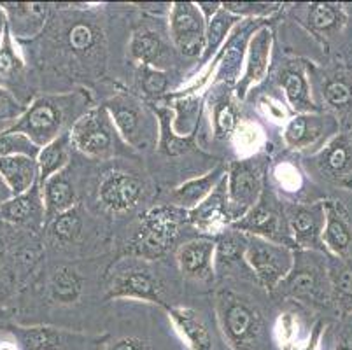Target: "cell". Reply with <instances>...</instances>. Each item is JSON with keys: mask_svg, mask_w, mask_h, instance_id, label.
I'll list each match as a JSON object with an SVG mask.
<instances>
[{"mask_svg": "<svg viewBox=\"0 0 352 350\" xmlns=\"http://www.w3.org/2000/svg\"><path fill=\"white\" fill-rule=\"evenodd\" d=\"M221 8L233 16H267L277 11L279 6L263 2H225Z\"/></svg>", "mask_w": 352, "mask_h": 350, "instance_id": "ee69618b", "label": "cell"}, {"mask_svg": "<svg viewBox=\"0 0 352 350\" xmlns=\"http://www.w3.org/2000/svg\"><path fill=\"white\" fill-rule=\"evenodd\" d=\"M81 231V216L76 208L63 212L51 221V235L60 242H72Z\"/></svg>", "mask_w": 352, "mask_h": 350, "instance_id": "f35d334b", "label": "cell"}, {"mask_svg": "<svg viewBox=\"0 0 352 350\" xmlns=\"http://www.w3.org/2000/svg\"><path fill=\"white\" fill-rule=\"evenodd\" d=\"M245 261L256 277L268 289H274L289 275L294 265V254L283 242L249 235L244 252Z\"/></svg>", "mask_w": 352, "mask_h": 350, "instance_id": "277c9868", "label": "cell"}, {"mask_svg": "<svg viewBox=\"0 0 352 350\" xmlns=\"http://www.w3.org/2000/svg\"><path fill=\"white\" fill-rule=\"evenodd\" d=\"M335 285L340 291L342 294H347V296H352V268L351 266H345V268H340L335 275Z\"/></svg>", "mask_w": 352, "mask_h": 350, "instance_id": "bcb514c9", "label": "cell"}, {"mask_svg": "<svg viewBox=\"0 0 352 350\" xmlns=\"http://www.w3.org/2000/svg\"><path fill=\"white\" fill-rule=\"evenodd\" d=\"M287 223L294 237V242L300 245L312 247L318 242L326 217L321 207H291L287 210Z\"/></svg>", "mask_w": 352, "mask_h": 350, "instance_id": "d6986e66", "label": "cell"}, {"mask_svg": "<svg viewBox=\"0 0 352 350\" xmlns=\"http://www.w3.org/2000/svg\"><path fill=\"white\" fill-rule=\"evenodd\" d=\"M228 210L232 221L244 217L261 200V177L251 162H236L230 166L226 175Z\"/></svg>", "mask_w": 352, "mask_h": 350, "instance_id": "52a82bcc", "label": "cell"}, {"mask_svg": "<svg viewBox=\"0 0 352 350\" xmlns=\"http://www.w3.org/2000/svg\"><path fill=\"white\" fill-rule=\"evenodd\" d=\"M228 175V173H226ZM188 219L195 226L201 230H214V228L226 224L232 221L228 210V189H226V177L214 188L206 200L197 207L188 210Z\"/></svg>", "mask_w": 352, "mask_h": 350, "instance_id": "4fadbf2b", "label": "cell"}, {"mask_svg": "<svg viewBox=\"0 0 352 350\" xmlns=\"http://www.w3.org/2000/svg\"><path fill=\"white\" fill-rule=\"evenodd\" d=\"M245 30L239 32V34L233 35L230 39V43L225 46V54H223V62H221L219 74H217V79L226 83L235 81V77L239 76L240 65H242V58H244V47L248 46L245 43Z\"/></svg>", "mask_w": 352, "mask_h": 350, "instance_id": "1f68e13d", "label": "cell"}, {"mask_svg": "<svg viewBox=\"0 0 352 350\" xmlns=\"http://www.w3.org/2000/svg\"><path fill=\"white\" fill-rule=\"evenodd\" d=\"M72 144L70 139V130L67 133L60 135L58 139L44 146L37 156L39 163V184H44L54 173L62 172L69 165V147Z\"/></svg>", "mask_w": 352, "mask_h": 350, "instance_id": "603a6c76", "label": "cell"}, {"mask_svg": "<svg viewBox=\"0 0 352 350\" xmlns=\"http://www.w3.org/2000/svg\"><path fill=\"white\" fill-rule=\"evenodd\" d=\"M9 23H8V16H6L4 9L0 8V43H2V39H4V34L8 32Z\"/></svg>", "mask_w": 352, "mask_h": 350, "instance_id": "f907efd6", "label": "cell"}, {"mask_svg": "<svg viewBox=\"0 0 352 350\" xmlns=\"http://www.w3.org/2000/svg\"><path fill=\"white\" fill-rule=\"evenodd\" d=\"M324 96L333 107H347L352 102V86L344 79H331L324 86Z\"/></svg>", "mask_w": 352, "mask_h": 350, "instance_id": "7bdbcfd3", "label": "cell"}, {"mask_svg": "<svg viewBox=\"0 0 352 350\" xmlns=\"http://www.w3.org/2000/svg\"><path fill=\"white\" fill-rule=\"evenodd\" d=\"M0 173L11 188L12 195H23L39 184V163L30 156H8L0 158Z\"/></svg>", "mask_w": 352, "mask_h": 350, "instance_id": "e0dca14e", "label": "cell"}, {"mask_svg": "<svg viewBox=\"0 0 352 350\" xmlns=\"http://www.w3.org/2000/svg\"><path fill=\"white\" fill-rule=\"evenodd\" d=\"M322 239L335 252H344L351 245V230L333 205L326 207V224L322 230Z\"/></svg>", "mask_w": 352, "mask_h": 350, "instance_id": "d6a6232c", "label": "cell"}, {"mask_svg": "<svg viewBox=\"0 0 352 350\" xmlns=\"http://www.w3.org/2000/svg\"><path fill=\"white\" fill-rule=\"evenodd\" d=\"M352 163V151L345 140H337L326 147L318 156V165L321 172L329 175H338L345 172Z\"/></svg>", "mask_w": 352, "mask_h": 350, "instance_id": "836d02e7", "label": "cell"}, {"mask_svg": "<svg viewBox=\"0 0 352 350\" xmlns=\"http://www.w3.org/2000/svg\"><path fill=\"white\" fill-rule=\"evenodd\" d=\"M107 350H149V345L144 340L128 336V338L116 340L113 345H109Z\"/></svg>", "mask_w": 352, "mask_h": 350, "instance_id": "7dc6e473", "label": "cell"}, {"mask_svg": "<svg viewBox=\"0 0 352 350\" xmlns=\"http://www.w3.org/2000/svg\"><path fill=\"white\" fill-rule=\"evenodd\" d=\"M321 135V118L310 114H296L284 130V142L287 147H309Z\"/></svg>", "mask_w": 352, "mask_h": 350, "instance_id": "484cf974", "label": "cell"}, {"mask_svg": "<svg viewBox=\"0 0 352 350\" xmlns=\"http://www.w3.org/2000/svg\"><path fill=\"white\" fill-rule=\"evenodd\" d=\"M179 233V214L172 207H158L144 216L135 235L137 254L144 258H158L170 249Z\"/></svg>", "mask_w": 352, "mask_h": 350, "instance_id": "5b68a950", "label": "cell"}, {"mask_svg": "<svg viewBox=\"0 0 352 350\" xmlns=\"http://www.w3.org/2000/svg\"><path fill=\"white\" fill-rule=\"evenodd\" d=\"M111 296L114 298H137L151 303H163L162 284L158 277L147 270H130L123 275H118L113 282Z\"/></svg>", "mask_w": 352, "mask_h": 350, "instance_id": "7c38bea8", "label": "cell"}, {"mask_svg": "<svg viewBox=\"0 0 352 350\" xmlns=\"http://www.w3.org/2000/svg\"><path fill=\"white\" fill-rule=\"evenodd\" d=\"M51 298L58 303L69 305L78 301L81 296L82 291V281L78 275L76 270H72L70 266H63V268L56 270L51 278L50 284Z\"/></svg>", "mask_w": 352, "mask_h": 350, "instance_id": "f1b7e54d", "label": "cell"}, {"mask_svg": "<svg viewBox=\"0 0 352 350\" xmlns=\"http://www.w3.org/2000/svg\"><path fill=\"white\" fill-rule=\"evenodd\" d=\"M12 197H14V195H12L11 188H9V184L6 182V179L2 177V173H0V207L4 204H8Z\"/></svg>", "mask_w": 352, "mask_h": 350, "instance_id": "c3c4849f", "label": "cell"}, {"mask_svg": "<svg viewBox=\"0 0 352 350\" xmlns=\"http://www.w3.org/2000/svg\"><path fill=\"white\" fill-rule=\"evenodd\" d=\"M287 294L298 298H314L319 291V272L312 263H302L294 256L293 270L280 282Z\"/></svg>", "mask_w": 352, "mask_h": 350, "instance_id": "cb8c5ba5", "label": "cell"}, {"mask_svg": "<svg viewBox=\"0 0 352 350\" xmlns=\"http://www.w3.org/2000/svg\"><path fill=\"white\" fill-rule=\"evenodd\" d=\"M272 32L268 27H259L252 32L251 39L248 41V53H245V72L236 86V95L244 98L245 93L258 85L268 72V62H270L272 51Z\"/></svg>", "mask_w": 352, "mask_h": 350, "instance_id": "9c48e42d", "label": "cell"}, {"mask_svg": "<svg viewBox=\"0 0 352 350\" xmlns=\"http://www.w3.org/2000/svg\"><path fill=\"white\" fill-rule=\"evenodd\" d=\"M41 147L35 146L27 135L18 131L2 130L0 131V158L8 156H30L37 160Z\"/></svg>", "mask_w": 352, "mask_h": 350, "instance_id": "d590c367", "label": "cell"}, {"mask_svg": "<svg viewBox=\"0 0 352 350\" xmlns=\"http://www.w3.org/2000/svg\"><path fill=\"white\" fill-rule=\"evenodd\" d=\"M216 243L206 239H197L181 245L177 252L179 268L186 277L209 278L212 274Z\"/></svg>", "mask_w": 352, "mask_h": 350, "instance_id": "9a60e30c", "label": "cell"}, {"mask_svg": "<svg viewBox=\"0 0 352 350\" xmlns=\"http://www.w3.org/2000/svg\"><path fill=\"white\" fill-rule=\"evenodd\" d=\"M118 137L120 133L105 105L85 112L70 128V139L74 146L94 158L111 156L116 151Z\"/></svg>", "mask_w": 352, "mask_h": 350, "instance_id": "3957f363", "label": "cell"}, {"mask_svg": "<svg viewBox=\"0 0 352 350\" xmlns=\"http://www.w3.org/2000/svg\"><path fill=\"white\" fill-rule=\"evenodd\" d=\"M280 88L284 89V95H286L287 102L293 107L294 112L303 114V112L309 109L310 98H309V85H307V79L303 76L302 70L298 67L287 65L286 69L280 72L279 76Z\"/></svg>", "mask_w": 352, "mask_h": 350, "instance_id": "4316f807", "label": "cell"}, {"mask_svg": "<svg viewBox=\"0 0 352 350\" xmlns=\"http://www.w3.org/2000/svg\"><path fill=\"white\" fill-rule=\"evenodd\" d=\"M225 177L226 170L221 165L216 166V168L210 170L206 175L191 179V181H186L184 184L177 186V188L172 191V201H174V205H177V207L191 210V208H195L198 204H201V201L206 200L210 193L214 191V188H216Z\"/></svg>", "mask_w": 352, "mask_h": 350, "instance_id": "ffe728a7", "label": "cell"}, {"mask_svg": "<svg viewBox=\"0 0 352 350\" xmlns=\"http://www.w3.org/2000/svg\"><path fill=\"white\" fill-rule=\"evenodd\" d=\"M139 76L140 86H142L144 93L149 96L162 95L166 89V85H168V79H166L165 72L160 69H155V67L140 65Z\"/></svg>", "mask_w": 352, "mask_h": 350, "instance_id": "b9f144b4", "label": "cell"}, {"mask_svg": "<svg viewBox=\"0 0 352 350\" xmlns=\"http://www.w3.org/2000/svg\"><path fill=\"white\" fill-rule=\"evenodd\" d=\"M23 67V60H21L18 51H16L14 43H12V35L8 28L2 43H0V86L6 88V85H9L12 79L20 76Z\"/></svg>", "mask_w": 352, "mask_h": 350, "instance_id": "e575fe53", "label": "cell"}, {"mask_svg": "<svg viewBox=\"0 0 352 350\" xmlns=\"http://www.w3.org/2000/svg\"><path fill=\"white\" fill-rule=\"evenodd\" d=\"M67 41H69V46L72 51L86 53L97 43V30L89 23H76L70 27Z\"/></svg>", "mask_w": 352, "mask_h": 350, "instance_id": "60d3db41", "label": "cell"}, {"mask_svg": "<svg viewBox=\"0 0 352 350\" xmlns=\"http://www.w3.org/2000/svg\"><path fill=\"white\" fill-rule=\"evenodd\" d=\"M219 320L223 333L233 349L258 350L263 324L252 305L233 294H223L219 298Z\"/></svg>", "mask_w": 352, "mask_h": 350, "instance_id": "7a4b0ae2", "label": "cell"}, {"mask_svg": "<svg viewBox=\"0 0 352 350\" xmlns=\"http://www.w3.org/2000/svg\"><path fill=\"white\" fill-rule=\"evenodd\" d=\"M105 109L121 139L130 146L139 147L140 139H142L144 120H146L139 102L133 96L116 95L105 102Z\"/></svg>", "mask_w": 352, "mask_h": 350, "instance_id": "30bf717a", "label": "cell"}, {"mask_svg": "<svg viewBox=\"0 0 352 350\" xmlns=\"http://www.w3.org/2000/svg\"><path fill=\"white\" fill-rule=\"evenodd\" d=\"M175 120L172 121L174 131L179 137H193L198 127V116H200V100L197 96H184L174 102Z\"/></svg>", "mask_w": 352, "mask_h": 350, "instance_id": "4dcf8cb0", "label": "cell"}, {"mask_svg": "<svg viewBox=\"0 0 352 350\" xmlns=\"http://www.w3.org/2000/svg\"><path fill=\"white\" fill-rule=\"evenodd\" d=\"M8 16L9 32L16 39L34 37L44 27L47 6L43 4H23V2H0Z\"/></svg>", "mask_w": 352, "mask_h": 350, "instance_id": "5bb4252c", "label": "cell"}, {"mask_svg": "<svg viewBox=\"0 0 352 350\" xmlns=\"http://www.w3.org/2000/svg\"><path fill=\"white\" fill-rule=\"evenodd\" d=\"M212 123L216 139H226L236 128L239 116L228 89H221L212 98Z\"/></svg>", "mask_w": 352, "mask_h": 350, "instance_id": "83f0119b", "label": "cell"}, {"mask_svg": "<svg viewBox=\"0 0 352 350\" xmlns=\"http://www.w3.org/2000/svg\"><path fill=\"white\" fill-rule=\"evenodd\" d=\"M168 314L182 338L186 340L188 347H191L193 350H212V338H210L209 329L195 310L184 307H172L168 308Z\"/></svg>", "mask_w": 352, "mask_h": 350, "instance_id": "44dd1931", "label": "cell"}, {"mask_svg": "<svg viewBox=\"0 0 352 350\" xmlns=\"http://www.w3.org/2000/svg\"><path fill=\"white\" fill-rule=\"evenodd\" d=\"M232 226L236 231H244V233H249V235L261 237V239L274 240V242L283 240L279 231V212L275 210L272 205L265 204L263 200H259L244 217H240L239 221H235Z\"/></svg>", "mask_w": 352, "mask_h": 350, "instance_id": "2e32d148", "label": "cell"}, {"mask_svg": "<svg viewBox=\"0 0 352 350\" xmlns=\"http://www.w3.org/2000/svg\"><path fill=\"white\" fill-rule=\"evenodd\" d=\"M14 335L27 350H63L78 336L50 326L14 327Z\"/></svg>", "mask_w": 352, "mask_h": 350, "instance_id": "7402d4cb", "label": "cell"}, {"mask_svg": "<svg viewBox=\"0 0 352 350\" xmlns=\"http://www.w3.org/2000/svg\"><path fill=\"white\" fill-rule=\"evenodd\" d=\"M338 18H340V11L337 9V6L333 4L318 2V4L310 6L309 9L310 27L319 32H328L337 27Z\"/></svg>", "mask_w": 352, "mask_h": 350, "instance_id": "ab89813d", "label": "cell"}, {"mask_svg": "<svg viewBox=\"0 0 352 350\" xmlns=\"http://www.w3.org/2000/svg\"><path fill=\"white\" fill-rule=\"evenodd\" d=\"M130 53L140 65L158 69L166 54V47L158 34L151 30H139L130 41Z\"/></svg>", "mask_w": 352, "mask_h": 350, "instance_id": "d4e9b609", "label": "cell"}, {"mask_svg": "<svg viewBox=\"0 0 352 350\" xmlns=\"http://www.w3.org/2000/svg\"><path fill=\"white\" fill-rule=\"evenodd\" d=\"M4 221L0 219V263H2V259L6 258V254H8V237H6V231H2V226H4Z\"/></svg>", "mask_w": 352, "mask_h": 350, "instance_id": "681fc988", "label": "cell"}, {"mask_svg": "<svg viewBox=\"0 0 352 350\" xmlns=\"http://www.w3.org/2000/svg\"><path fill=\"white\" fill-rule=\"evenodd\" d=\"M207 21L191 2H175L170 14V35L184 56H200L206 51Z\"/></svg>", "mask_w": 352, "mask_h": 350, "instance_id": "8992f818", "label": "cell"}, {"mask_svg": "<svg viewBox=\"0 0 352 350\" xmlns=\"http://www.w3.org/2000/svg\"><path fill=\"white\" fill-rule=\"evenodd\" d=\"M335 350H352V347H349V345H340V347H337V349Z\"/></svg>", "mask_w": 352, "mask_h": 350, "instance_id": "816d5d0a", "label": "cell"}, {"mask_svg": "<svg viewBox=\"0 0 352 350\" xmlns=\"http://www.w3.org/2000/svg\"><path fill=\"white\" fill-rule=\"evenodd\" d=\"M248 239L236 233H225L216 243V252H214V265L217 268H225L235 263L240 256H244Z\"/></svg>", "mask_w": 352, "mask_h": 350, "instance_id": "74e56055", "label": "cell"}, {"mask_svg": "<svg viewBox=\"0 0 352 350\" xmlns=\"http://www.w3.org/2000/svg\"><path fill=\"white\" fill-rule=\"evenodd\" d=\"M0 219L8 224H20V226H39L46 221V207H44L43 189L41 184H35L23 195L12 197L8 204L0 207Z\"/></svg>", "mask_w": 352, "mask_h": 350, "instance_id": "8fae6325", "label": "cell"}, {"mask_svg": "<svg viewBox=\"0 0 352 350\" xmlns=\"http://www.w3.org/2000/svg\"><path fill=\"white\" fill-rule=\"evenodd\" d=\"M72 104L74 96H41L25 109L20 120L6 130L27 135L35 146L43 149L60 135L67 133Z\"/></svg>", "mask_w": 352, "mask_h": 350, "instance_id": "6da1fadb", "label": "cell"}, {"mask_svg": "<svg viewBox=\"0 0 352 350\" xmlns=\"http://www.w3.org/2000/svg\"><path fill=\"white\" fill-rule=\"evenodd\" d=\"M236 23V16L230 14L228 11L221 8L212 18L207 21L206 32V51H204V60H209L223 43H225L226 35L230 34L233 25Z\"/></svg>", "mask_w": 352, "mask_h": 350, "instance_id": "f546056e", "label": "cell"}, {"mask_svg": "<svg viewBox=\"0 0 352 350\" xmlns=\"http://www.w3.org/2000/svg\"><path fill=\"white\" fill-rule=\"evenodd\" d=\"M156 114L160 116V123H162V142L160 147L168 156H177V154L186 153L193 146V137H179L172 127V118H168L166 109H158Z\"/></svg>", "mask_w": 352, "mask_h": 350, "instance_id": "8d00e7d4", "label": "cell"}, {"mask_svg": "<svg viewBox=\"0 0 352 350\" xmlns=\"http://www.w3.org/2000/svg\"><path fill=\"white\" fill-rule=\"evenodd\" d=\"M142 182L132 173L111 172L98 186V200L107 210L126 212L139 201L142 195Z\"/></svg>", "mask_w": 352, "mask_h": 350, "instance_id": "ba28073f", "label": "cell"}, {"mask_svg": "<svg viewBox=\"0 0 352 350\" xmlns=\"http://www.w3.org/2000/svg\"><path fill=\"white\" fill-rule=\"evenodd\" d=\"M25 105L21 104L11 89L0 86V121H18L23 116Z\"/></svg>", "mask_w": 352, "mask_h": 350, "instance_id": "f6af8a7d", "label": "cell"}, {"mask_svg": "<svg viewBox=\"0 0 352 350\" xmlns=\"http://www.w3.org/2000/svg\"><path fill=\"white\" fill-rule=\"evenodd\" d=\"M41 189H43L44 207H46V221H53L56 216L74 208L76 189H74L67 168L54 173L53 177L41 184Z\"/></svg>", "mask_w": 352, "mask_h": 350, "instance_id": "ac0fdd59", "label": "cell"}]
</instances>
